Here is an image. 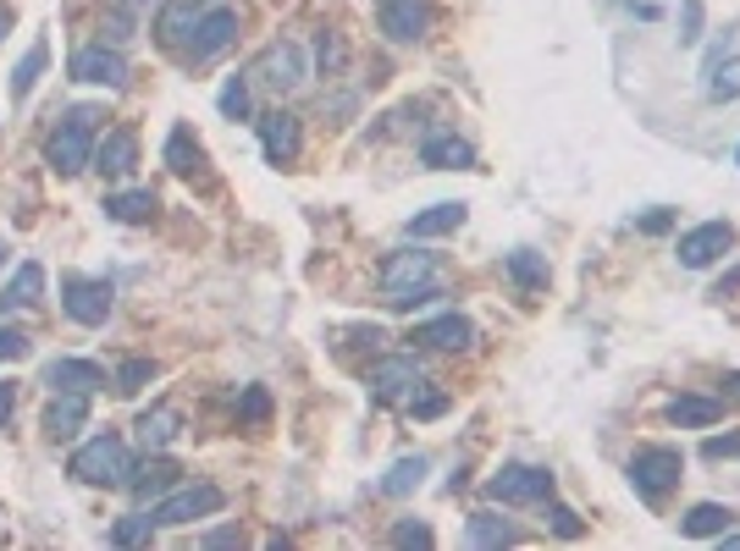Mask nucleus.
<instances>
[{
  "mask_svg": "<svg viewBox=\"0 0 740 551\" xmlns=\"http://www.w3.org/2000/svg\"><path fill=\"white\" fill-rule=\"evenodd\" d=\"M486 497L492 502H553V474L547 469H525V463H509L503 474L486 480Z\"/></svg>",
  "mask_w": 740,
  "mask_h": 551,
  "instance_id": "obj_7",
  "label": "nucleus"
},
{
  "mask_svg": "<svg viewBox=\"0 0 740 551\" xmlns=\"http://www.w3.org/2000/svg\"><path fill=\"white\" fill-rule=\"evenodd\" d=\"M382 33L398 39V44H415L426 33V6L421 0H387L382 6Z\"/></svg>",
  "mask_w": 740,
  "mask_h": 551,
  "instance_id": "obj_17",
  "label": "nucleus"
},
{
  "mask_svg": "<svg viewBox=\"0 0 740 551\" xmlns=\"http://www.w3.org/2000/svg\"><path fill=\"white\" fill-rule=\"evenodd\" d=\"M410 413H415V419H437V413H447V398L443 392H415V398H410Z\"/></svg>",
  "mask_w": 740,
  "mask_h": 551,
  "instance_id": "obj_40",
  "label": "nucleus"
},
{
  "mask_svg": "<svg viewBox=\"0 0 740 551\" xmlns=\"http://www.w3.org/2000/svg\"><path fill=\"white\" fill-rule=\"evenodd\" d=\"M166 166L177 177H199L205 171V154H199V143H194L188 128H171V138H166Z\"/></svg>",
  "mask_w": 740,
  "mask_h": 551,
  "instance_id": "obj_26",
  "label": "nucleus"
},
{
  "mask_svg": "<svg viewBox=\"0 0 740 551\" xmlns=\"http://www.w3.org/2000/svg\"><path fill=\"white\" fill-rule=\"evenodd\" d=\"M437 535L426 530V524H415V519H398L393 524V547H432Z\"/></svg>",
  "mask_w": 740,
  "mask_h": 551,
  "instance_id": "obj_38",
  "label": "nucleus"
},
{
  "mask_svg": "<svg viewBox=\"0 0 740 551\" xmlns=\"http://www.w3.org/2000/svg\"><path fill=\"white\" fill-rule=\"evenodd\" d=\"M238 39V11L233 6H210L205 17H199V28H194V39L182 44V56L199 67V61H210V56H221L227 44Z\"/></svg>",
  "mask_w": 740,
  "mask_h": 551,
  "instance_id": "obj_9",
  "label": "nucleus"
},
{
  "mask_svg": "<svg viewBox=\"0 0 740 551\" xmlns=\"http://www.w3.org/2000/svg\"><path fill=\"white\" fill-rule=\"evenodd\" d=\"M382 287H387V298H393V292H426V287H443L437 254H421V249L387 254V266H382Z\"/></svg>",
  "mask_w": 740,
  "mask_h": 551,
  "instance_id": "obj_8",
  "label": "nucleus"
},
{
  "mask_svg": "<svg viewBox=\"0 0 740 551\" xmlns=\"http://www.w3.org/2000/svg\"><path fill=\"white\" fill-rule=\"evenodd\" d=\"M61 309H67L78 325H106V320H111V281L67 276V281H61Z\"/></svg>",
  "mask_w": 740,
  "mask_h": 551,
  "instance_id": "obj_6",
  "label": "nucleus"
},
{
  "mask_svg": "<svg viewBox=\"0 0 740 551\" xmlns=\"http://www.w3.org/2000/svg\"><path fill=\"white\" fill-rule=\"evenodd\" d=\"M0 266H6V243H0Z\"/></svg>",
  "mask_w": 740,
  "mask_h": 551,
  "instance_id": "obj_50",
  "label": "nucleus"
},
{
  "mask_svg": "<svg viewBox=\"0 0 740 551\" xmlns=\"http://www.w3.org/2000/svg\"><path fill=\"white\" fill-rule=\"evenodd\" d=\"M736 154H740V149H736Z\"/></svg>",
  "mask_w": 740,
  "mask_h": 551,
  "instance_id": "obj_52",
  "label": "nucleus"
},
{
  "mask_svg": "<svg viewBox=\"0 0 740 551\" xmlns=\"http://www.w3.org/2000/svg\"><path fill=\"white\" fill-rule=\"evenodd\" d=\"M111 381H117V392H122V398H134V392H145L149 381H155V364H149V359H128V364H117V375H111Z\"/></svg>",
  "mask_w": 740,
  "mask_h": 551,
  "instance_id": "obj_35",
  "label": "nucleus"
},
{
  "mask_svg": "<svg viewBox=\"0 0 740 551\" xmlns=\"http://www.w3.org/2000/svg\"><path fill=\"white\" fill-rule=\"evenodd\" d=\"M249 78H260L266 89H277V94H288V89H298V83H304V50H298V44H288V39H277V44H266Z\"/></svg>",
  "mask_w": 740,
  "mask_h": 551,
  "instance_id": "obj_10",
  "label": "nucleus"
},
{
  "mask_svg": "<svg viewBox=\"0 0 740 551\" xmlns=\"http://www.w3.org/2000/svg\"><path fill=\"white\" fill-rule=\"evenodd\" d=\"M730 243H736V232L724 227V221H702V227H691L685 238H680V266L685 271H708L719 254H730Z\"/></svg>",
  "mask_w": 740,
  "mask_h": 551,
  "instance_id": "obj_11",
  "label": "nucleus"
},
{
  "mask_svg": "<svg viewBox=\"0 0 740 551\" xmlns=\"http://www.w3.org/2000/svg\"><path fill=\"white\" fill-rule=\"evenodd\" d=\"M470 337H475V325H470L464 314L426 320V325L415 331V342H426V348H437V353H458V348H470Z\"/></svg>",
  "mask_w": 740,
  "mask_h": 551,
  "instance_id": "obj_20",
  "label": "nucleus"
},
{
  "mask_svg": "<svg viewBox=\"0 0 740 551\" xmlns=\"http://www.w3.org/2000/svg\"><path fill=\"white\" fill-rule=\"evenodd\" d=\"M719 413H724V403H713V398H674V403H669V419H674L680 430L719 424Z\"/></svg>",
  "mask_w": 740,
  "mask_h": 551,
  "instance_id": "obj_30",
  "label": "nucleus"
},
{
  "mask_svg": "<svg viewBox=\"0 0 740 551\" xmlns=\"http://www.w3.org/2000/svg\"><path fill=\"white\" fill-rule=\"evenodd\" d=\"M6 28H11V17H6V11H0V39H6Z\"/></svg>",
  "mask_w": 740,
  "mask_h": 551,
  "instance_id": "obj_48",
  "label": "nucleus"
},
{
  "mask_svg": "<svg viewBox=\"0 0 740 551\" xmlns=\"http://www.w3.org/2000/svg\"><path fill=\"white\" fill-rule=\"evenodd\" d=\"M736 524V513L730 508H719V502H697L685 519H680V530L691 535V541H713V535H724Z\"/></svg>",
  "mask_w": 740,
  "mask_h": 551,
  "instance_id": "obj_24",
  "label": "nucleus"
},
{
  "mask_svg": "<svg viewBox=\"0 0 740 551\" xmlns=\"http://www.w3.org/2000/svg\"><path fill=\"white\" fill-rule=\"evenodd\" d=\"M155 530H160V524H155V513H128V519H117L111 541H117V547H145Z\"/></svg>",
  "mask_w": 740,
  "mask_h": 551,
  "instance_id": "obj_34",
  "label": "nucleus"
},
{
  "mask_svg": "<svg viewBox=\"0 0 740 551\" xmlns=\"http://www.w3.org/2000/svg\"><path fill=\"white\" fill-rule=\"evenodd\" d=\"M669 221H674V216H669V210H658V216H647V221H641V232H669Z\"/></svg>",
  "mask_w": 740,
  "mask_h": 551,
  "instance_id": "obj_46",
  "label": "nucleus"
},
{
  "mask_svg": "<svg viewBox=\"0 0 740 551\" xmlns=\"http://www.w3.org/2000/svg\"><path fill=\"white\" fill-rule=\"evenodd\" d=\"M95 128H100V106H72V111L61 117V128L45 138L50 171H61V177L89 171V166H95Z\"/></svg>",
  "mask_w": 740,
  "mask_h": 551,
  "instance_id": "obj_1",
  "label": "nucleus"
},
{
  "mask_svg": "<svg viewBox=\"0 0 740 551\" xmlns=\"http://www.w3.org/2000/svg\"><path fill=\"white\" fill-rule=\"evenodd\" d=\"M730 392H736V398H740V375H730Z\"/></svg>",
  "mask_w": 740,
  "mask_h": 551,
  "instance_id": "obj_49",
  "label": "nucleus"
},
{
  "mask_svg": "<svg viewBox=\"0 0 740 551\" xmlns=\"http://www.w3.org/2000/svg\"><path fill=\"white\" fill-rule=\"evenodd\" d=\"M702 452H708L713 463H719V458H736V452H740V435H708V447H702Z\"/></svg>",
  "mask_w": 740,
  "mask_h": 551,
  "instance_id": "obj_43",
  "label": "nucleus"
},
{
  "mask_svg": "<svg viewBox=\"0 0 740 551\" xmlns=\"http://www.w3.org/2000/svg\"><path fill=\"white\" fill-rule=\"evenodd\" d=\"M72 78H78V83H100V89H122V83H128V61H122V50H111V44H83V50L72 56Z\"/></svg>",
  "mask_w": 740,
  "mask_h": 551,
  "instance_id": "obj_12",
  "label": "nucleus"
},
{
  "mask_svg": "<svg viewBox=\"0 0 740 551\" xmlns=\"http://www.w3.org/2000/svg\"><path fill=\"white\" fill-rule=\"evenodd\" d=\"M134 166H139V133H134V128H111V133L95 143V171L128 177Z\"/></svg>",
  "mask_w": 740,
  "mask_h": 551,
  "instance_id": "obj_15",
  "label": "nucleus"
},
{
  "mask_svg": "<svg viewBox=\"0 0 740 551\" xmlns=\"http://www.w3.org/2000/svg\"><path fill=\"white\" fill-rule=\"evenodd\" d=\"M83 419H89V398L83 392H56V403L45 409V435L67 441V435L83 430Z\"/></svg>",
  "mask_w": 740,
  "mask_h": 551,
  "instance_id": "obj_19",
  "label": "nucleus"
},
{
  "mask_svg": "<svg viewBox=\"0 0 740 551\" xmlns=\"http://www.w3.org/2000/svg\"><path fill=\"white\" fill-rule=\"evenodd\" d=\"M547 519H553V530H559L564 541H581V530H586V524H581V513H575V508H564V502H553V508H547Z\"/></svg>",
  "mask_w": 740,
  "mask_h": 551,
  "instance_id": "obj_37",
  "label": "nucleus"
},
{
  "mask_svg": "<svg viewBox=\"0 0 740 551\" xmlns=\"http://www.w3.org/2000/svg\"><path fill=\"white\" fill-rule=\"evenodd\" d=\"M28 337L17 331V325H0V364H11V359H28Z\"/></svg>",
  "mask_w": 740,
  "mask_h": 551,
  "instance_id": "obj_39",
  "label": "nucleus"
},
{
  "mask_svg": "<svg viewBox=\"0 0 740 551\" xmlns=\"http://www.w3.org/2000/svg\"><path fill=\"white\" fill-rule=\"evenodd\" d=\"M708 94H713L719 106L740 100V56H730V61H713V67H708Z\"/></svg>",
  "mask_w": 740,
  "mask_h": 551,
  "instance_id": "obj_32",
  "label": "nucleus"
},
{
  "mask_svg": "<svg viewBox=\"0 0 740 551\" xmlns=\"http://www.w3.org/2000/svg\"><path fill=\"white\" fill-rule=\"evenodd\" d=\"M45 387L50 392H100L106 387V370L95 364V359H56L50 370H45Z\"/></svg>",
  "mask_w": 740,
  "mask_h": 551,
  "instance_id": "obj_13",
  "label": "nucleus"
},
{
  "mask_svg": "<svg viewBox=\"0 0 740 551\" xmlns=\"http://www.w3.org/2000/svg\"><path fill=\"white\" fill-rule=\"evenodd\" d=\"M216 106H221L227 122H244V117H249V78H227V89H221Z\"/></svg>",
  "mask_w": 740,
  "mask_h": 551,
  "instance_id": "obj_36",
  "label": "nucleus"
},
{
  "mask_svg": "<svg viewBox=\"0 0 740 551\" xmlns=\"http://www.w3.org/2000/svg\"><path fill=\"white\" fill-rule=\"evenodd\" d=\"M371 398L376 403H387V409H398V403H410L421 387H426V370H421V359L415 353H387V359H376L371 364Z\"/></svg>",
  "mask_w": 740,
  "mask_h": 551,
  "instance_id": "obj_3",
  "label": "nucleus"
},
{
  "mask_svg": "<svg viewBox=\"0 0 740 551\" xmlns=\"http://www.w3.org/2000/svg\"><path fill=\"white\" fill-rule=\"evenodd\" d=\"M680 452L674 447H641L635 458H630V485L647 497V502H663L674 485H680Z\"/></svg>",
  "mask_w": 740,
  "mask_h": 551,
  "instance_id": "obj_5",
  "label": "nucleus"
},
{
  "mask_svg": "<svg viewBox=\"0 0 740 551\" xmlns=\"http://www.w3.org/2000/svg\"><path fill=\"white\" fill-rule=\"evenodd\" d=\"M11 409H17V387H11V381H0V430L11 424Z\"/></svg>",
  "mask_w": 740,
  "mask_h": 551,
  "instance_id": "obj_45",
  "label": "nucleus"
},
{
  "mask_svg": "<svg viewBox=\"0 0 740 551\" xmlns=\"http://www.w3.org/2000/svg\"><path fill=\"white\" fill-rule=\"evenodd\" d=\"M464 535H470V547H514L520 541V530L509 519H497V513H475L464 524Z\"/></svg>",
  "mask_w": 740,
  "mask_h": 551,
  "instance_id": "obj_27",
  "label": "nucleus"
},
{
  "mask_svg": "<svg viewBox=\"0 0 740 551\" xmlns=\"http://www.w3.org/2000/svg\"><path fill=\"white\" fill-rule=\"evenodd\" d=\"M177 435H182V413L171 409V403H160V409H149L145 419H139V441H145V452H166Z\"/></svg>",
  "mask_w": 740,
  "mask_h": 551,
  "instance_id": "obj_23",
  "label": "nucleus"
},
{
  "mask_svg": "<svg viewBox=\"0 0 740 551\" xmlns=\"http://www.w3.org/2000/svg\"><path fill=\"white\" fill-rule=\"evenodd\" d=\"M702 39V0H685V33H680V44H697Z\"/></svg>",
  "mask_w": 740,
  "mask_h": 551,
  "instance_id": "obj_42",
  "label": "nucleus"
},
{
  "mask_svg": "<svg viewBox=\"0 0 740 551\" xmlns=\"http://www.w3.org/2000/svg\"><path fill=\"white\" fill-rule=\"evenodd\" d=\"M382 6H387V0H382Z\"/></svg>",
  "mask_w": 740,
  "mask_h": 551,
  "instance_id": "obj_51",
  "label": "nucleus"
},
{
  "mask_svg": "<svg viewBox=\"0 0 740 551\" xmlns=\"http://www.w3.org/2000/svg\"><path fill=\"white\" fill-rule=\"evenodd\" d=\"M421 480H426V458H398V463L387 469L382 491H387V497H410V491H415Z\"/></svg>",
  "mask_w": 740,
  "mask_h": 551,
  "instance_id": "obj_33",
  "label": "nucleus"
},
{
  "mask_svg": "<svg viewBox=\"0 0 740 551\" xmlns=\"http://www.w3.org/2000/svg\"><path fill=\"white\" fill-rule=\"evenodd\" d=\"M106 216H111L117 227H145L149 216H155V193H149V188H128V193H111V199H106Z\"/></svg>",
  "mask_w": 740,
  "mask_h": 551,
  "instance_id": "obj_25",
  "label": "nucleus"
},
{
  "mask_svg": "<svg viewBox=\"0 0 740 551\" xmlns=\"http://www.w3.org/2000/svg\"><path fill=\"white\" fill-rule=\"evenodd\" d=\"M503 266H509V276H514L525 292H542V287H547V260H542V254H531V249H514Z\"/></svg>",
  "mask_w": 740,
  "mask_h": 551,
  "instance_id": "obj_31",
  "label": "nucleus"
},
{
  "mask_svg": "<svg viewBox=\"0 0 740 551\" xmlns=\"http://www.w3.org/2000/svg\"><path fill=\"white\" fill-rule=\"evenodd\" d=\"M260 143H266V160H272V166H288L298 154V117L294 111L260 117Z\"/></svg>",
  "mask_w": 740,
  "mask_h": 551,
  "instance_id": "obj_16",
  "label": "nucleus"
},
{
  "mask_svg": "<svg viewBox=\"0 0 740 551\" xmlns=\"http://www.w3.org/2000/svg\"><path fill=\"white\" fill-rule=\"evenodd\" d=\"M45 61H50V44H45V39H33V44H28V56H22V67L11 72V100H17V106L33 94V83H39Z\"/></svg>",
  "mask_w": 740,
  "mask_h": 551,
  "instance_id": "obj_29",
  "label": "nucleus"
},
{
  "mask_svg": "<svg viewBox=\"0 0 740 551\" xmlns=\"http://www.w3.org/2000/svg\"><path fill=\"white\" fill-rule=\"evenodd\" d=\"M464 227V204H432L410 221V238H443V232H458Z\"/></svg>",
  "mask_w": 740,
  "mask_h": 551,
  "instance_id": "obj_28",
  "label": "nucleus"
},
{
  "mask_svg": "<svg viewBox=\"0 0 740 551\" xmlns=\"http://www.w3.org/2000/svg\"><path fill=\"white\" fill-rule=\"evenodd\" d=\"M221 508H227L221 485L199 480V485H182V491L160 497V502H155V524H160V530H182V524H194V519H210V513H221Z\"/></svg>",
  "mask_w": 740,
  "mask_h": 551,
  "instance_id": "obj_4",
  "label": "nucleus"
},
{
  "mask_svg": "<svg viewBox=\"0 0 740 551\" xmlns=\"http://www.w3.org/2000/svg\"><path fill=\"white\" fill-rule=\"evenodd\" d=\"M199 0H166L160 6V17H155V39L166 44V50H182L188 39H194V28H199Z\"/></svg>",
  "mask_w": 740,
  "mask_h": 551,
  "instance_id": "obj_14",
  "label": "nucleus"
},
{
  "mask_svg": "<svg viewBox=\"0 0 740 551\" xmlns=\"http://www.w3.org/2000/svg\"><path fill=\"white\" fill-rule=\"evenodd\" d=\"M39 298H45V266H33V260H28V266H17V276L6 281L0 309H6V314H17V309H33Z\"/></svg>",
  "mask_w": 740,
  "mask_h": 551,
  "instance_id": "obj_21",
  "label": "nucleus"
},
{
  "mask_svg": "<svg viewBox=\"0 0 740 551\" xmlns=\"http://www.w3.org/2000/svg\"><path fill=\"white\" fill-rule=\"evenodd\" d=\"M421 160L437 166V171H464V166L475 160V149H470L458 133H432L426 143H421Z\"/></svg>",
  "mask_w": 740,
  "mask_h": 551,
  "instance_id": "obj_22",
  "label": "nucleus"
},
{
  "mask_svg": "<svg viewBox=\"0 0 740 551\" xmlns=\"http://www.w3.org/2000/svg\"><path fill=\"white\" fill-rule=\"evenodd\" d=\"M315 56H320V67H326V72H332V67L343 61V50H337V39H332V33H320V44H315Z\"/></svg>",
  "mask_w": 740,
  "mask_h": 551,
  "instance_id": "obj_44",
  "label": "nucleus"
},
{
  "mask_svg": "<svg viewBox=\"0 0 740 551\" xmlns=\"http://www.w3.org/2000/svg\"><path fill=\"white\" fill-rule=\"evenodd\" d=\"M719 541H724V547H740V530H724Z\"/></svg>",
  "mask_w": 740,
  "mask_h": 551,
  "instance_id": "obj_47",
  "label": "nucleus"
},
{
  "mask_svg": "<svg viewBox=\"0 0 740 551\" xmlns=\"http://www.w3.org/2000/svg\"><path fill=\"white\" fill-rule=\"evenodd\" d=\"M72 474L83 480V485H128V474H134V458H128V441L122 435H95V441H83L78 452H72Z\"/></svg>",
  "mask_w": 740,
  "mask_h": 551,
  "instance_id": "obj_2",
  "label": "nucleus"
},
{
  "mask_svg": "<svg viewBox=\"0 0 740 551\" xmlns=\"http://www.w3.org/2000/svg\"><path fill=\"white\" fill-rule=\"evenodd\" d=\"M266 413H272V398H266L260 387H249V392H244V419H255V424H260Z\"/></svg>",
  "mask_w": 740,
  "mask_h": 551,
  "instance_id": "obj_41",
  "label": "nucleus"
},
{
  "mask_svg": "<svg viewBox=\"0 0 740 551\" xmlns=\"http://www.w3.org/2000/svg\"><path fill=\"white\" fill-rule=\"evenodd\" d=\"M177 480H182V469H177L171 458H149V463H139V469L128 474V491H134L139 502H155V497H166Z\"/></svg>",
  "mask_w": 740,
  "mask_h": 551,
  "instance_id": "obj_18",
  "label": "nucleus"
}]
</instances>
